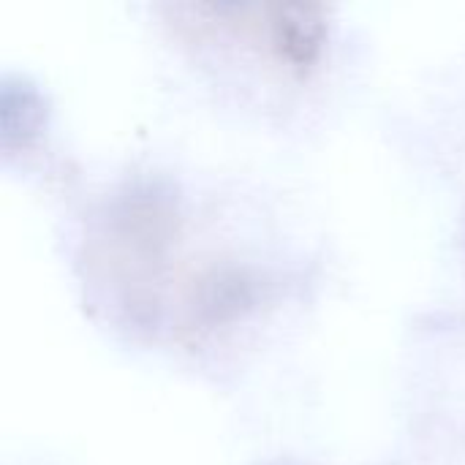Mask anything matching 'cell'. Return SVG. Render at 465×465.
I'll return each mask as SVG.
<instances>
[{"label": "cell", "mask_w": 465, "mask_h": 465, "mask_svg": "<svg viewBox=\"0 0 465 465\" xmlns=\"http://www.w3.org/2000/svg\"><path fill=\"white\" fill-rule=\"evenodd\" d=\"M270 35L275 49L294 65H311L327 35V19L322 3H272Z\"/></svg>", "instance_id": "6da1fadb"}, {"label": "cell", "mask_w": 465, "mask_h": 465, "mask_svg": "<svg viewBox=\"0 0 465 465\" xmlns=\"http://www.w3.org/2000/svg\"><path fill=\"white\" fill-rule=\"evenodd\" d=\"M46 114V101L41 90L22 74H5L0 82V136L11 147L30 139Z\"/></svg>", "instance_id": "7a4b0ae2"}]
</instances>
